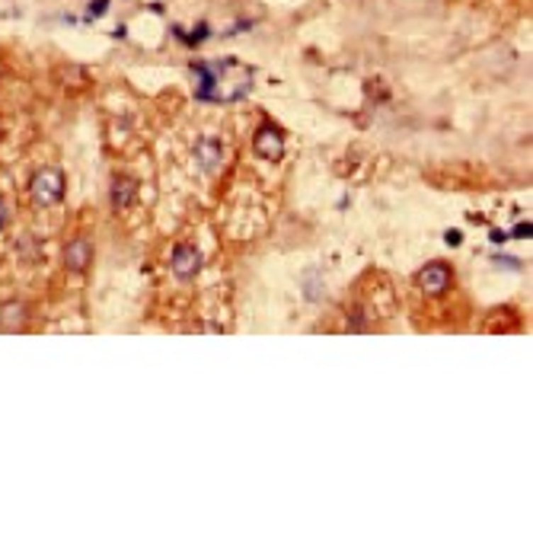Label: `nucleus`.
Returning a JSON list of instances; mask_svg holds the SVG:
<instances>
[{
  "label": "nucleus",
  "mask_w": 533,
  "mask_h": 533,
  "mask_svg": "<svg viewBox=\"0 0 533 533\" xmlns=\"http://www.w3.org/2000/svg\"><path fill=\"white\" fill-rule=\"evenodd\" d=\"M514 237H520V240H530V224H517V230H514Z\"/></svg>",
  "instance_id": "nucleus-13"
},
{
  "label": "nucleus",
  "mask_w": 533,
  "mask_h": 533,
  "mask_svg": "<svg viewBox=\"0 0 533 533\" xmlns=\"http://www.w3.org/2000/svg\"><path fill=\"white\" fill-rule=\"evenodd\" d=\"M418 288L431 297H441L450 288V269L444 262H431L418 271Z\"/></svg>",
  "instance_id": "nucleus-3"
},
{
  "label": "nucleus",
  "mask_w": 533,
  "mask_h": 533,
  "mask_svg": "<svg viewBox=\"0 0 533 533\" xmlns=\"http://www.w3.org/2000/svg\"><path fill=\"white\" fill-rule=\"evenodd\" d=\"M90 262H93V246L86 243V240H74L64 249V265L74 275H84V271L90 269Z\"/></svg>",
  "instance_id": "nucleus-5"
},
{
  "label": "nucleus",
  "mask_w": 533,
  "mask_h": 533,
  "mask_svg": "<svg viewBox=\"0 0 533 533\" xmlns=\"http://www.w3.org/2000/svg\"><path fill=\"white\" fill-rule=\"evenodd\" d=\"M488 237H492V243H505V233H501V230H492V233H488Z\"/></svg>",
  "instance_id": "nucleus-14"
},
{
  "label": "nucleus",
  "mask_w": 533,
  "mask_h": 533,
  "mask_svg": "<svg viewBox=\"0 0 533 533\" xmlns=\"http://www.w3.org/2000/svg\"><path fill=\"white\" fill-rule=\"evenodd\" d=\"M444 240L456 246V243H460V240H463V233H460V230H447V233H444Z\"/></svg>",
  "instance_id": "nucleus-12"
},
{
  "label": "nucleus",
  "mask_w": 533,
  "mask_h": 533,
  "mask_svg": "<svg viewBox=\"0 0 533 533\" xmlns=\"http://www.w3.org/2000/svg\"><path fill=\"white\" fill-rule=\"evenodd\" d=\"M4 220H7V208H4V201H0V230H4Z\"/></svg>",
  "instance_id": "nucleus-15"
},
{
  "label": "nucleus",
  "mask_w": 533,
  "mask_h": 533,
  "mask_svg": "<svg viewBox=\"0 0 533 533\" xmlns=\"http://www.w3.org/2000/svg\"><path fill=\"white\" fill-rule=\"evenodd\" d=\"M195 160H198L201 169H208V173H214V169L224 163V147H220L218 141H211V138H205V141L195 144Z\"/></svg>",
  "instance_id": "nucleus-8"
},
{
  "label": "nucleus",
  "mask_w": 533,
  "mask_h": 533,
  "mask_svg": "<svg viewBox=\"0 0 533 533\" xmlns=\"http://www.w3.org/2000/svg\"><path fill=\"white\" fill-rule=\"evenodd\" d=\"M495 265H501V269H511V271L524 269V265H520V259H507V256H495Z\"/></svg>",
  "instance_id": "nucleus-11"
},
{
  "label": "nucleus",
  "mask_w": 533,
  "mask_h": 533,
  "mask_svg": "<svg viewBox=\"0 0 533 533\" xmlns=\"http://www.w3.org/2000/svg\"><path fill=\"white\" fill-rule=\"evenodd\" d=\"M29 322V310L23 301H4L0 303V329H7V332H16Z\"/></svg>",
  "instance_id": "nucleus-6"
},
{
  "label": "nucleus",
  "mask_w": 533,
  "mask_h": 533,
  "mask_svg": "<svg viewBox=\"0 0 533 533\" xmlns=\"http://www.w3.org/2000/svg\"><path fill=\"white\" fill-rule=\"evenodd\" d=\"M29 195L39 208H52L61 201L64 195V173L61 169H39L33 176V186H29Z\"/></svg>",
  "instance_id": "nucleus-2"
},
{
  "label": "nucleus",
  "mask_w": 533,
  "mask_h": 533,
  "mask_svg": "<svg viewBox=\"0 0 533 533\" xmlns=\"http://www.w3.org/2000/svg\"><path fill=\"white\" fill-rule=\"evenodd\" d=\"M198 265H201V256L195 246H176V252H173L176 278H192L195 271H198Z\"/></svg>",
  "instance_id": "nucleus-7"
},
{
  "label": "nucleus",
  "mask_w": 533,
  "mask_h": 533,
  "mask_svg": "<svg viewBox=\"0 0 533 533\" xmlns=\"http://www.w3.org/2000/svg\"><path fill=\"white\" fill-rule=\"evenodd\" d=\"M252 144H256V154L265 157V160H281L284 154V138L278 128H271V125H262V128L256 131V138H252Z\"/></svg>",
  "instance_id": "nucleus-4"
},
{
  "label": "nucleus",
  "mask_w": 533,
  "mask_h": 533,
  "mask_svg": "<svg viewBox=\"0 0 533 533\" xmlns=\"http://www.w3.org/2000/svg\"><path fill=\"white\" fill-rule=\"evenodd\" d=\"M109 10V0H93L90 7H86V23H93V20H99V16Z\"/></svg>",
  "instance_id": "nucleus-10"
},
{
  "label": "nucleus",
  "mask_w": 533,
  "mask_h": 533,
  "mask_svg": "<svg viewBox=\"0 0 533 533\" xmlns=\"http://www.w3.org/2000/svg\"><path fill=\"white\" fill-rule=\"evenodd\" d=\"M131 192H135V182H131V179L116 182V189H112V205H116V208H125V205L131 201Z\"/></svg>",
  "instance_id": "nucleus-9"
},
{
  "label": "nucleus",
  "mask_w": 533,
  "mask_h": 533,
  "mask_svg": "<svg viewBox=\"0 0 533 533\" xmlns=\"http://www.w3.org/2000/svg\"><path fill=\"white\" fill-rule=\"evenodd\" d=\"M233 61H224V64H192L195 77L201 80L198 84V99H220V103H230V99H243L249 93L252 84V71L240 74L237 80H227Z\"/></svg>",
  "instance_id": "nucleus-1"
}]
</instances>
